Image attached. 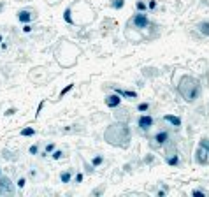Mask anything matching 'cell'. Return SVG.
<instances>
[{
  "label": "cell",
  "instance_id": "1",
  "mask_svg": "<svg viewBox=\"0 0 209 197\" xmlns=\"http://www.w3.org/2000/svg\"><path fill=\"white\" fill-rule=\"evenodd\" d=\"M105 143H109L111 146L116 148H126L130 145L132 139V132L128 129V125L125 122H118V123H111L104 132Z\"/></svg>",
  "mask_w": 209,
  "mask_h": 197
},
{
  "label": "cell",
  "instance_id": "2",
  "mask_svg": "<svg viewBox=\"0 0 209 197\" xmlns=\"http://www.w3.org/2000/svg\"><path fill=\"white\" fill-rule=\"evenodd\" d=\"M178 92L185 102L193 104L197 102L200 99V95H202V84H200V81L197 78H193L190 74H185L178 81Z\"/></svg>",
  "mask_w": 209,
  "mask_h": 197
},
{
  "label": "cell",
  "instance_id": "3",
  "mask_svg": "<svg viewBox=\"0 0 209 197\" xmlns=\"http://www.w3.org/2000/svg\"><path fill=\"white\" fill-rule=\"evenodd\" d=\"M130 23H132L136 28L142 30V28L149 27V18L146 16V12H136V14H134V18L130 20Z\"/></svg>",
  "mask_w": 209,
  "mask_h": 197
},
{
  "label": "cell",
  "instance_id": "4",
  "mask_svg": "<svg viewBox=\"0 0 209 197\" xmlns=\"http://www.w3.org/2000/svg\"><path fill=\"white\" fill-rule=\"evenodd\" d=\"M153 123H155V118L151 116V114H146L142 113L139 118H137V127L142 130V132H148L151 127H153Z\"/></svg>",
  "mask_w": 209,
  "mask_h": 197
},
{
  "label": "cell",
  "instance_id": "5",
  "mask_svg": "<svg viewBox=\"0 0 209 197\" xmlns=\"http://www.w3.org/2000/svg\"><path fill=\"white\" fill-rule=\"evenodd\" d=\"M0 194L2 195H12L14 194V185H12L9 176H2L0 174Z\"/></svg>",
  "mask_w": 209,
  "mask_h": 197
},
{
  "label": "cell",
  "instance_id": "6",
  "mask_svg": "<svg viewBox=\"0 0 209 197\" xmlns=\"http://www.w3.org/2000/svg\"><path fill=\"white\" fill-rule=\"evenodd\" d=\"M169 143V132L167 130H158L157 134L153 135V139H151V146L153 148H160V146L167 145Z\"/></svg>",
  "mask_w": 209,
  "mask_h": 197
},
{
  "label": "cell",
  "instance_id": "7",
  "mask_svg": "<svg viewBox=\"0 0 209 197\" xmlns=\"http://www.w3.org/2000/svg\"><path fill=\"white\" fill-rule=\"evenodd\" d=\"M16 18H18V21L20 23H32V21L37 18V14L33 12L32 9H20L18 12H16Z\"/></svg>",
  "mask_w": 209,
  "mask_h": 197
},
{
  "label": "cell",
  "instance_id": "8",
  "mask_svg": "<svg viewBox=\"0 0 209 197\" xmlns=\"http://www.w3.org/2000/svg\"><path fill=\"white\" fill-rule=\"evenodd\" d=\"M113 92L114 94H118L121 99H126V100H136L137 97V92H134V90H125V88H118V86H114L113 88Z\"/></svg>",
  "mask_w": 209,
  "mask_h": 197
},
{
  "label": "cell",
  "instance_id": "9",
  "mask_svg": "<svg viewBox=\"0 0 209 197\" xmlns=\"http://www.w3.org/2000/svg\"><path fill=\"white\" fill-rule=\"evenodd\" d=\"M195 162H197L199 166H207L209 164V153L204 148H200V146L195 150Z\"/></svg>",
  "mask_w": 209,
  "mask_h": 197
},
{
  "label": "cell",
  "instance_id": "10",
  "mask_svg": "<svg viewBox=\"0 0 209 197\" xmlns=\"http://www.w3.org/2000/svg\"><path fill=\"white\" fill-rule=\"evenodd\" d=\"M104 102H105V106H107V107H111V109H116V107H120V106H121V97H120L118 94H114V92H113V94H109L107 97H105Z\"/></svg>",
  "mask_w": 209,
  "mask_h": 197
},
{
  "label": "cell",
  "instance_id": "11",
  "mask_svg": "<svg viewBox=\"0 0 209 197\" xmlns=\"http://www.w3.org/2000/svg\"><path fill=\"white\" fill-rule=\"evenodd\" d=\"M165 162L170 167H178V166H181V157H179L178 151H169L167 155H165Z\"/></svg>",
  "mask_w": 209,
  "mask_h": 197
},
{
  "label": "cell",
  "instance_id": "12",
  "mask_svg": "<svg viewBox=\"0 0 209 197\" xmlns=\"http://www.w3.org/2000/svg\"><path fill=\"white\" fill-rule=\"evenodd\" d=\"M164 122H169V123L172 125V127H176V129L181 127V118H179V116H174V114H165V116H164Z\"/></svg>",
  "mask_w": 209,
  "mask_h": 197
},
{
  "label": "cell",
  "instance_id": "13",
  "mask_svg": "<svg viewBox=\"0 0 209 197\" xmlns=\"http://www.w3.org/2000/svg\"><path fill=\"white\" fill-rule=\"evenodd\" d=\"M55 150H56V145H55V143H46L44 150H42V151H39V155H41L42 158H46V157H49V155H51V153L55 151Z\"/></svg>",
  "mask_w": 209,
  "mask_h": 197
},
{
  "label": "cell",
  "instance_id": "14",
  "mask_svg": "<svg viewBox=\"0 0 209 197\" xmlns=\"http://www.w3.org/2000/svg\"><path fill=\"white\" fill-rule=\"evenodd\" d=\"M197 30H199L200 35H204V37H209V20L200 21L199 25H197Z\"/></svg>",
  "mask_w": 209,
  "mask_h": 197
},
{
  "label": "cell",
  "instance_id": "15",
  "mask_svg": "<svg viewBox=\"0 0 209 197\" xmlns=\"http://www.w3.org/2000/svg\"><path fill=\"white\" fill-rule=\"evenodd\" d=\"M63 21L69 25H76V21L72 20V5H69L67 9L63 11Z\"/></svg>",
  "mask_w": 209,
  "mask_h": 197
},
{
  "label": "cell",
  "instance_id": "16",
  "mask_svg": "<svg viewBox=\"0 0 209 197\" xmlns=\"http://www.w3.org/2000/svg\"><path fill=\"white\" fill-rule=\"evenodd\" d=\"M109 7L114 9V11H121L125 7V0H111V2H109Z\"/></svg>",
  "mask_w": 209,
  "mask_h": 197
},
{
  "label": "cell",
  "instance_id": "17",
  "mask_svg": "<svg viewBox=\"0 0 209 197\" xmlns=\"http://www.w3.org/2000/svg\"><path fill=\"white\" fill-rule=\"evenodd\" d=\"M60 181H62V183H70V181H72V171H63V173H60Z\"/></svg>",
  "mask_w": 209,
  "mask_h": 197
},
{
  "label": "cell",
  "instance_id": "18",
  "mask_svg": "<svg viewBox=\"0 0 209 197\" xmlns=\"http://www.w3.org/2000/svg\"><path fill=\"white\" fill-rule=\"evenodd\" d=\"M23 137H33L35 135V129L33 127H25V129H21V132H20Z\"/></svg>",
  "mask_w": 209,
  "mask_h": 197
},
{
  "label": "cell",
  "instance_id": "19",
  "mask_svg": "<svg viewBox=\"0 0 209 197\" xmlns=\"http://www.w3.org/2000/svg\"><path fill=\"white\" fill-rule=\"evenodd\" d=\"M136 9L137 12H148V4L144 0H137L136 2Z\"/></svg>",
  "mask_w": 209,
  "mask_h": 197
},
{
  "label": "cell",
  "instance_id": "20",
  "mask_svg": "<svg viewBox=\"0 0 209 197\" xmlns=\"http://www.w3.org/2000/svg\"><path fill=\"white\" fill-rule=\"evenodd\" d=\"M104 162H105V158H104L102 155H95L93 158H92V166H93V167H98V166H102Z\"/></svg>",
  "mask_w": 209,
  "mask_h": 197
},
{
  "label": "cell",
  "instance_id": "21",
  "mask_svg": "<svg viewBox=\"0 0 209 197\" xmlns=\"http://www.w3.org/2000/svg\"><path fill=\"white\" fill-rule=\"evenodd\" d=\"M74 88V83H70V84H67V86H63L62 90H60V94H58V99H63V97H65V95L69 94V92H70V90H72Z\"/></svg>",
  "mask_w": 209,
  "mask_h": 197
},
{
  "label": "cell",
  "instance_id": "22",
  "mask_svg": "<svg viewBox=\"0 0 209 197\" xmlns=\"http://www.w3.org/2000/svg\"><path fill=\"white\" fill-rule=\"evenodd\" d=\"M149 111V102H139L137 104V113H148Z\"/></svg>",
  "mask_w": 209,
  "mask_h": 197
},
{
  "label": "cell",
  "instance_id": "23",
  "mask_svg": "<svg viewBox=\"0 0 209 197\" xmlns=\"http://www.w3.org/2000/svg\"><path fill=\"white\" fill-rule=\"evenodd\" d=\"M63 157H65V153H63L62 150H55V151L51 153V158H53V160H62Z\"/></svg>",
  "mask_w": 209,
  "mask_h": 197
},
{
  "label": "cell",
  "instance_id": "24",
  "mask_svg": "<svg viewBox=\"0 0 209 197\" xmlns=\"http://www.w3.org/2000/svg\"><path fill=\"white\" fill-rule=\"evenodd\" d=\"M199 146L200 148H204V150L209 153V137H202V139L199 141Z\"/></svg>",
  "mask_w": 209,
  "mask_h": 197
},
{
  "label": "cell",
  "instance_id": "25",
  "mask_svg": "<svg viewBox=\"0 0 209 197\" xmlns=\"http://www.w3.org/2000/svg\"><path fill=\"white\" fill-rule=\"evenodd\" d=\"M39 151H41V148H39L37 143H35V145H32L30 148H28V153H30V155H39Z\"/></svg>",
  "mask_w": 209,
  "mask_h": 197
},
{
  "label": "cell",
  "instance_id": "26",
  "mask_svg": "<svg viewBox=\"0 0 209 197\" xmlns=\"http://www.w3.org/2000/svg\"><path fill=\"white\" fill-rule=\"evenodd\" d=\"M16 187H18V188H21V190H23V188L27 187V178H25V176L18 178V181H16Z\"/></svg>",
  "mask_w": 209,
  "mask_h": 197
},
{
  "label": "cell",
  "instance_id": "27",
  "mask_svg": "<svg viewBox=\"0 0 209 197\" xmlns=\"http://www.w3.org/2000/svg\"><path fill=\"white\" fill-rule=\"evenodd\" d=\"M157 7H158L157 0H149V2H148V11H157Z\"/></svg>",
  "mask_w": 209,
  "mask_h": 197
},
{
  "label": "cell",
  "instance_id": "28",
  "mask_svg": "<svg viewBox=\"0 0 209 197\" xmlns=\"http://www.w3.org/2000/svg\"><path fill=\"white\" fill-rule=\"evenodd\" d=\"M32 32H33L32 23H25V25H23V33H32Z\"/></svg>",
  "mask_w": 209,
  "mask_h": 197
},
{
  "label": "cell",
  "instance_id": "29",
  "mask_svg": "<svg viewBox=\"0 0 209 197\" xmlns=\"http://www.w3.org/2000/svg\"><path fill=\"white\" fill-rule=\"evenodd\" d=\"M83 180H84V174L83 173H77V174L74 176V183H83Z\"/></svg>",
  "mask_w": 209,
  "mask_h": 197
},
{
  "label": "cell",
  "instance_id": "30",
  "mask_svg": "<svg viewBox=\"0 0 209 197\" xmlns=\"http://www.w3.org/2000/svg\"><path fill=\"white\" fill-rule=\"evenodd\" d=\"M192 195H199V197H206V192H202V190H192Z\"/></svg>",
  "mask_w": 209,
  "mask_h": 197
},
{
  "label": "cell",
  "instance_id": "31",
  "mask_svg": "<svg viewBox=\"0 0 209 197\" xmlns=\"http://www.w3.org/2000/svg\"><path fill=\"white\" fill-rule=\"evenodd\" d=\"M44 104H46V100H41V104H39V107H37V111H35V116H39L42 111V107H44Z\"/></svg>",
  "mask_w": 209,
  "mask_h": 197
},
{
  "label": "cell",
  "instance_id": "32",
  "mask_svg": "<svg viewBox=\"0 0 209 197\" xmlns=\"http://www.w3.org/2000/svg\"><path fill=\"white\" fill-rule=\"evenodd\" d=\"M151 162H155V157H153V155H148L146 158H144V164H151Z\"/></svg>",
  "mask_w": 209,
  "mask_h": 197
},
{
  "label": "cell",
  "instance_id": "33",
  "mask_svg": "<svg viewBox=\"0 0 209 197\" xmlns=\"http://www.w3.org/2000/svg\"><path fill=\"white\" fill-rule=\"evenodd\" d=\"M12 114H16V109H14V107H11V109L5 111V116H12Z\"/></svg>",
  "mask_w": 209,
  "mask_h": 197
},
{
  "label": "cell",
  "instance_id": "34",
  "mask_svg": "<svg viewBox=\"0 0 209 197\" xmlns=\"http://www.w3.org/2000/svg\"><path fill=\"white\" fill-rule=\"evenodd\" d=\"M0 48H2V49H7V48H9V44H7V41H4V42H2V44H0Z\"/></svg>",
  "mask_w": 209,
  "mask_h": 197
},
{
  "label": "cell",
  "instance_id": "35",
  "mask_svg": "<svg viewBox=\"0 0 209 197\" xmlns=\"http://www.w3.org/2000/svg\"><path fill=\"white\" fill-rule=\"evenodd\" d=\"M157 195H158V197H165V190H158Z\"/></svg>",
  "mask_w": 209,
  "mask_h": 197
},
{
  "label": "cell",
  "instance_id": "36",
  "mask_svg": "<svg viewBox=\"0 0 209 197\" xmlns=\"http://www.w3.org/2000/svg\"><path fill=\"white\" fill-rule=\"evenodd\" d=\"M2 42H4V35H2V33H0V44H2Z\"/></svg>",
  "mask_w": 209,
  "mask_h": 197
},
{
  "label": "cell",
  "instance_id": "37",
  "mask_svg": "<svg viewBox=\"0 0 209 197\" xmlns=\"http://www.w3.org/2000/svg\"><path fill=\"white\" fill-rule=\"evenodd\" d=\"M0 174H2V169H0Z\"/></svg>",
  "mask_w": 209,
  "mask_h": 197
}]
</instances>
